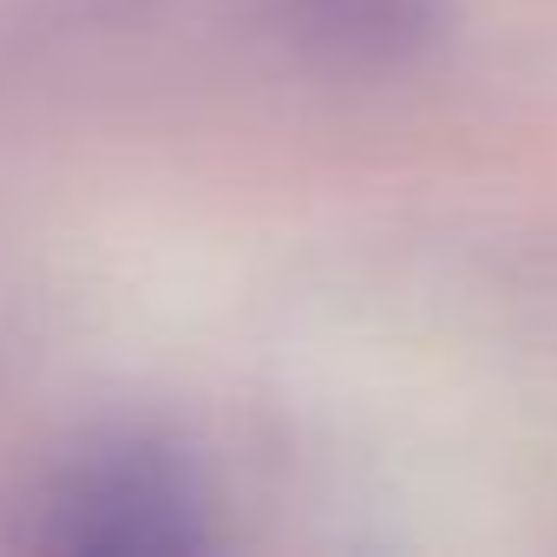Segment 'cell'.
Returning a JSON list of instances; mask_svg holds the SVG:
<instances>
[{
	"instance_id": "1",
	"label": "cell",
	"mask_w": 557,
	"mask_h": 557,
	"mask_svg": "<svg viewBox=\"0 0 557 557\" xmlns=\"http://www.w3.org/2000/svg\"><path fill=\"white\" fill-rule=\"evenodd\" d=\"M40 544L73 557H177L203 544V518L190 479L158 446H106L53 485Z\"/></svg>"
},
{
	"instance_id": "2",
	"label": "cell",
	"mask_w": 557,
	"mask_h": 557,
	"mask_svg": "<svg viewBox=\"0 0 557 557\" xmlns=\"http://www.w3.org/2000/svg\"><path fill=\"white\" fill-rule=\"evenodd\" d=\"M262 14L296 53L348 73L407 66L446 34V0H262Z\"/></svg>"
}]
</instances>
